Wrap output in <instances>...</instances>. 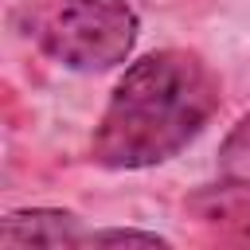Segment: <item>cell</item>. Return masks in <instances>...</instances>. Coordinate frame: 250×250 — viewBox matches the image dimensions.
Listing matches in <instances>:
<instances>
[{
    "instance_id": "1",
    "label": "cell",
    "mask_w": 250,
    "mask_h": 250,
    "mask_svg": "<svg viewBox=\"0 0 250 250\" xmlns=\"http://www.w3.org/2000/svg\"><path fill=\"white\" fill-rule=\"evenodd\" d=\"M219 102L223 86L195 51H152L117 78L94 125L90 160L109 172L156 168L207 129Z\"/></svg>"
},
{
    "instance_id": "2",
    "label": "cell",
    "mask_w": 250,
    "mask_h": 250,
    "mask_svg": "<svg viewBox=\"0 0 250 250\" xmlns=\"http://www.w3.org/2000/svg\"><path fill=\"white\" fill-rule=\"evenodd\" d=\"M35 43L66 70H113L137 47V12L129 0H51L35 20Z\"/></svg>"
},
{
    "instance_id": "3",
    "label": "cell",
    "mask_w": 250,
    "mask_h": 250,
    "mask_svg": "<svg viewBox=\"0 0 250 250\" xmlns=\"http://www.w3.org/2000/svg\"><path fill=\"white\" fill-rule=\"evenodd\" d=\"M90 230H82V219L62 207H23L8 211L0 223V250H70L82 246Z\"/></svg>"
},
{
    "instance_id": "4",
    "label": "cell",
    "mask_w": 250,
    "mask_h": 250,
    "mask_svg": "<svg viewBox=\"0 0 250 250\" xmlns=\"http://www.w3.org/2000/svg\"><path fill=\"white\" fill-rule=\"evenodd\" d=\"M188 211H195L207 223H250V184H215L188 199Z\"/></svg>"
},
{
    "instance_id": "5",
    "label": "cell",
    "mask_w": 250,
    "mask_h": 250,
    "mask_svg": "<svg viewBox=\"0 0 250 250\" xmlns=\"http://www.w3.org/2000/svg\"><path fill=\"white\" fill-rule=\"evenodd\" d=\"M82 246H156V250H164L168 238L148 234V230H90Z\"/></svg>"
}]
</instances>
